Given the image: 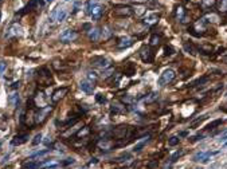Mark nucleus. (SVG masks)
<instances>
[{"instance_id":"nucleus-1","label":"nucleus","mask_w":227,"mask_h":169,"mask_svg":"<svg viewBox=\"0 0 227 169\" xmlns=\"http://www.w3.org/2000/svg\"><path fill=\"white\" fill-rule=\"evenodd\" d=\"M67 15H69L67 11H66L63 7H57L51 11L50 16H48V22H50V23H62V22L66 20Z\"/></svg>"},{"instance_id":"nucleus-2","label":"nucleus","mask_w":227,"mask_h":169,"mask_svg":"<svg viewBox=\"0 0 227 169\" xmlns=\"http://www.w3.org/2000/svg\"><path fill=\"white\" fill-rule=\"evenodd\" d=\"M91 65L97 69L106 70V69H109L110 66H112V62H110V59H108V58H105V56H96V58H93L91 59Z\"/></svg>"},{"instance_id":"nucleus-3","label":"nucleus","mask_w":227,"mask_h":169,"mask_svg":"<svg viewBox=\"0 0 227 169\" xmlns=\"http://www.w3.org/2000/svg\"><path fill=\"white\" fill-rule=\"evenodd\" d=\"M175 77H176L175 71L171 70V69H168V70H165L161 74V77H160V79H159V84H160V86H165V84H170L173 81V79H175Z\"/></svg>"},{"instance_id":"nucleus-4","label":"nucleus","mask_w":227,"mask_h":169,"mask_svg":"<svg viewBox=\"0 0 227 169\" xmlns=\"http://www.w3.org/2000/svg\"><path fill=\"white\" fill-rule=\"evenodd\" d=\"M22 34H23V28H22V26L17 24V23H14V24H11L10 27H8L7 32H6V38H8V39L17 38V36H20Z\"/></svg>"},{"instance_id":"nucleus-5","label":"nucleus","mask_w":227,"mask_h":169,"mask_svg":"<svg viewBox=\"0 0 227 169\" xmlns=\"http://www.w3.org/2000/svg\"><path fill=\"white\" fill-rule=\"evenodd\" d=\"M113 14L120 17H128V16L133 15V10L128 6H117V7H114Z\"/></svg>"},{"instance_id":"nucleus-6","label":"nucleus","mask_w":227,"mask_h":169,"mask_svg":"<svg viewBox=\"0 0 227 169\" xmlns=\"http://www.w3.org/2000/svg\"><path fill=\"white\" fill-rule=\"evenodd\" d=\"M77 38H78V34L75 32V31H73V30H65L61 34L59 41L62 43H71V42H74Z\"/></svg>"},{"instance_id":"nucleus-7","label":"nucleus","mask_w":227,"mask_h":169,"mask_svg":"<svg viewBox=\"0 0 227 169\" xmlns=\"http://www.w3.org/2000/svg\"><path fill=\"white\" fill-rule=\"evenodd\" d=\"M51 106H44V108H41L39 109V112L37 113V115H35V122L37 123H41V122H43L44 119H46V117H47V114L51 112Z\"/></svg>"},{"instance_id":"nucleus-8","label":"nucleus","mask_w":227,"mask_h":169,"mask_svg":"<svg viewBox=\"0 0 227 169\" xmlns=\"http://www.w3.org/2000/svg\"><path fill=\"white\" fill-rule=\"evenodd\" d=\"M140 56H141L142 60L146 62V63H152L153 62V52L151 51V48L146 47V46H144L140 50Z\"/></svg>"},{"instance_id":"nucleus-9","label":"nucleus","mask_w":227,"mask_h":169,"mask_svg":"<svg viewBox=\"0 0 227 169\" xmlns=\"http://www.w3.org/2000/svg\"><path fill=\"white\" fill-rule=\"evenodd\" d=\"M102 14H104V7L101 6V4H94L93 6V8L90 10V12H89V15L91 16V19L93 20H98L100 17L102 16Z\"/></svg>"},{"instance_id":"nucleus-10","label":"nucleus","mask_w":227,"mask_h":169,"mask_svg":"<svg viewBox=\"0 0 227 169\" xmlns=\"http://www.w3.org/2000/svg\"><path fill=\"white\" fill-rule=\"evenodd\" d=\"M67 91H69L67 87H61V89H58V90H55L54 93H52V97H51L52 104H57V102H59L66 94H67Z\"/></svg>"},{"instance_id":"nucleus-11","label":"nucleus","mask_w":227,"mask_h":169,"mask_svg":"<svg viewBox=\"0 0 227 169\" xmlns=\"http://www.w3.org/2000/svg\"><path fill=\"white\" fill-rule=\"evenodd\" d=\"M101 28L98 27H91L90 30L87 31V38L90 42H98L100 38H101Z\"/></svg>"},{"instance_id":"nucleus-12","label":"nucleus","mask_w":227,"mask_h":169,"mask_svg":"<svg viewBox=\"0 0 227 169\" xmlns=\"http://www.w3.org/2000/svg\"><path fill=\"white\" fill-rule=\"evenodd\" d=\"M219 152H199L198 154H195L194 161H202V162H208V158L211 156H215Z\"/></svg>"},{"instance_id":"nucleus-13","label":"nucleus","mask_w":227,"mask_h":169,"mask_svg":"<svg viewBox=\"0 0 227 169\" xmlns=\"http://www.w3.org/2000/svg\"><path fill=\"white\" fill-rule=\"evenodd\" d=\"M132 44H133V39H132V38H129V36H122V38H120V39H118V42H117V47H118V48H121V50H124V48L131 47Z\"/></svg>"},{"instance_id":"nucleus-14","label":"nucleus","mask_w":227,"mask_h":169,"mask_svg":"<svg viewBox=\"0 0 227 169\" xmlns=\"http://www.w3.org/2000/svg\"><path fill=\"white\" fill-rule=\"evenodd\" d=\"M79 87H81V90L85 91L86 94H91L93 89H94V84H93V82L89 81V79H85V81H81V83H79Z\"/></svg>"},{"instance_id":"nucleus-15","label":"nucleus","mask_w":227,"mask_h":169,"mask_svg":"<svg viewBox=\"0 0 227 169\" xmlns=\"http://www.w3.org/2000/svg\"><path fill=\"white\" fill-rule=\"evenodd\" d=\"M28 138H30V137H28L27 133H24V134H17V136L14 137V140H12L11 144L14 145V146H16V145L19 146V145H22V144H24V142H27Z\"/></svg>"},{"instance_id":"nucleus-16","label":"nucleus","mask_w":227,"mask_h":169,"mask_svg":"<svg viewBox=\"0 0 227 169\" xmlns=\"http://www.w3.org/2000/svg\"><path fill=\"white\" fill-rule=\"evenodd\" d=\"M159 19H160V15L155 14V12H153V14H148L144 17V23L146 26H152V24H156L159 22Z\"/></svg>"},{"instance_id":"nucleus-17","label":"nucleus","mask_w":227,"mask_h":169,"mask_svg":"<svg viewBox=\"0 0 227 169\" xmlns=\"http://www.w3.org/2000/svg\"><path fill=\"white\" fill-rule=\"evenodd\" d=\"M44 6L43 0H30L27 7H26V11H31V10H37V8H42Z\"/></svg>"},{"instance_id":"nucleus-18","label":"nucleus","mask_w":227,"mask_h":169,"mask_svg":"<svg viewBox=\"0 0 227 169\" xmlns=\"http://www.w3.org/2000/svg\"><path fill=\"white\" fill-rule=\"evenodd\" d=\"M44 162V161H43ZM43 162H39V161H35V160H30L28 162H26L23 165V169H38V168H42Z\"/></svg>"},{"instance_id":"nucleus-19","label":"nucleus","mask_w":227,"mask_h":169,"mask_svg":"<svg viewBox=\"0 0 227 169\" xmlns=\"http://www.w3.org/2000/svg\"><path fill=\"white\" fill-rule=\"evenodd\" d=\"M61 164L55 161V160H48V161H44L43 165H42V169H57L59 167Z\"/></svg>"},{"instance_id":"nucleus-20","label":"nucleus","mask_w":227,"mask_h":169,"mask_svg":"<svg viewBox=\"0 0 227 169\" xmlns=\"http://www.w3.org/2000/svg\"><path fill=\"white\" fill-rule=\"evenodd\" d=\"M17 101H19V94H17V91H14V93H11L10 95H8V102H10V105L11 106H15L17 105Z\"/></svg>"},{"instance_id":"nucleus-21","label":"nucleus","mask_w":227,"mask_h":169,"mask_svg":"<svg viewBox=\"0 0 227 169\" xmlns=\"http://www.w3.org/2000/svg\"><path fill=\"white\" fill-rule=\"evenodd\" d=\"M176 17L179 19L180 22H185V10L183 7H177L176 8Z\"/></svg>"},{"instance_id":"nucleus-22","label":"nucleus","mask_w":227,"mask_h":169,"mask_svg":"<svg viewBox=\"0 0 227 169\" xmlns=\"http://www.w3.org/2000/svg\"><path fill=\"white\" fill-rule=\"evenodd\" d=\"M48 153H50V150H48V149L39 150V152L34 153V154H31V156H30V160H34V158H41V157H43V156H46V154H48Z\"/></svg>"},{"instance_id":"nucleus-23","label":"nucleus","mask_w":227,"mask_h":169,"mask_svg":"<svg viewBox=\"0 0 227 169\" xmlns=\"http://www.w3.org/2000/svg\"><path fill=\"white\" fill-rule=\"evenodd\" d=\"M125 74L128 75V77H132V75L136 74V66L133 63H129L126 67H125Z\"/></svg>"},{"instance_id":"nucleus-24","label":"nucleus","mask_w":227,"mask_h":169,"mask_svg":"<svg viewBox=\"0 0 227 169\" xmlns=\"http://www.w3.org/2000/svg\"><path fill=\"white\" fill-rule=\"evenodd\" d=\"M101 32H102L101 35H102V36H104V39H109L110 36H112V34H113L109 26H105V27H104V30H102Z\"/></svg>"},{"instance_id":"nucleus-25","label":"nucleus","mask_w":227,"mask_h":169,"mask_svg":"<svg viewBox=\"0 0 227 169\" xmlns=\"http://www.w3.org/2000/svg\"><path fill=\"white\" fill-rule=\"evenodd\" d=\"M148 141H149V136L146 137L145 140H142L141 142H139V144H137V145L135 146V149H133V152H140V150H141V149H142V148H144V146L146 145V142H148Z\"/></svg>"},{"instance_id":"nucleus-26","label":"nucleus","mask_w":227,"mask_h":169,"mask_svg":"<svg viewBox=\"0 0 227 169\" xmlns=\"http://www.w3.org/2000/svg\"><path fill=\"white\" fill-rule=\"evenodd\" d=\"M160 41H161V36L160 35H153L152 39H151V46H159L160 44Z\"/></svg>"},{"instance_id":"nucleus-27","label":"nucleus","mask_w":227,"mask_h":169,"mask_svg":"<svg viewBox=\"0 0 227 169\" xmlns=\"http://www.w3.org/2000/svg\"><path fill=\"white\" fill-rule=\"evenodd\" d=\"M179 141H180V137L173 136V137H171V138L168 140V145H170V146H176L177 144H179Z\"/></svg>"},{"instance_id":"nucleus-28","label":"nucleus","mask_w":227,"mask_h":169,"mask_svg":"<svg viewBox=\"0 0 227 169\" xmlns=\"http://www.w3.org/2000/svg\"><path fill=\"white\" fill-rule=\"evenodd\" d=\"M87 78H89V81H90V82L94 83L97 81V78H98V75H97V73H94V71H89V73H87Z\"/></svg>"},{"instance_id":"nucleus-29","label":"nucleus","mask_w":227,"mask_h":169,"mask_svg":"<svg viewBox=\"0 0 227 169\" xmlns=\"http://www.w3.org/2000/svg\"><path fill=\"white\" fill-rule=\"evenodd\" d=\"M7 70V63L4 60H0V77H3Z\"/></svg>"},{"instance_id":"nucleus-30","label":"nucleus","mask_w":227,"mask_h":169,"mask_svg":"<svg viewBox=\"0 0 227 169\" xmlns=\"http://www.w3.org/2000/svg\"><path fill=\"white\" fill-rule=\"evenodd\" d=\"M220 123H222V119H215V121H212L210 125L207 126V129H215L216 126H219Z\"/></svg>"},{"instance_id":"nucleus-31","label":"nucleus","mask_w":227,"mask_h":169,"mask_svg":"<svg viewBox=\"0 0 227 169\" xmlns=\"http://www.w3.org/2000/svg\"><path fill=\"white\" fill-rule=\"evenodd\" d=\"M181 154H183V150H177V152H175L172 154V157H171V162H175Z\"/></svg>"},{"instance_id":"nucleus-32","label":"nucleus","mask_w":227,"mask_h":169,"mask_svg":"<svg viewBox=\"0 0 227 169\" xmlns=\"http://www.w3.org/2000/svg\"><path fill=\"white\" fill-rule=\"evenodd\" d=\"M42 142V134L39 133V134H37L34 137V140H32V145H38V144H41Z\"/></svg>"},{"instance_id":"nucleus-33","label":"nucleus","mask_w":227,"mask_h":169,"mask_svg":"<svg viewBox=\"0 0 227 169\" xmlns=\"http://www.w3.org/2000/svg\"><path fill=\"white\" fill-rule=\"evenodd\" d=\"M215 4V0H203V6L204 7H211V6H214Z\"/></svg>"},{"instance_id":"nucleus-34","label":"nucleus","mask_w":227,"mask_h":169,"mask_svg":"<svg viewBox=\"0 0 227 169\" xmlns=\"http://www.w3.org/2000/svg\"><path fill=\"white\" fill-rule=\"evenodd\" d=\"M220 11H227V0H220Z\"/></svg>"},{"instance_id":"nucleus-35","label":"nucleus","mask_w":227,"mask_h":169,"mask_svg":"<svg viewBox=\"0 0 227 169\" xmlns=\"http://www.w3.org/2000/svg\"><path fill=\"white\" fill-rule=\"evenodd\" d=\"M96 99L98 101L100 104H104V102L106 101V99H105V97H102V94H97V95H96Z\"/></svg>"},{"instance_id":"nucleus-36","label":"nucleus","mask_w":227,"mask_h":169,"mask_svg":"<svg viewBox=\"0 0 227 169\" xmlns=\"http://www.w3.org/2000/svg\"><path fill=\"white\" fill-rule=\"evenodd\" d=\"M112 74H113V69H110V70H108V71H105V73H104V78H109Z\"/></svg>"},{"instance_id":"nucleus-37","label":"nucleus","mask_w":227,"mask_h":169,"mask_svg":"<svg viewBox=\"0 0 227 169\" xmlns=\"http://www.w3.org/2000/svg\"><path fill=\"white\" fill-rule=\"evenodd\" d=\"M144 11H145L144 7H139V8H137V11H136V14L137 15H142V14H144Z\"/></svg>"},{"instance_id":"nucleus-38","label":"nucleus","mask_w":227,"mask_h":169,"mask_svg":"<svg viewBox=\"0 0 227 169\" xmlns=\"http://www.w3.org/2000/svg\"><path fill=\"white\" fill-rule=\"evenodd\" d=\"M199 140H203V136H195V137H192V138H191V141H192V142L199 141Z\"/></svg>"},{"instance_id":"nucleus-39","label":"nucleus","mask_w":227,"mask_h":169,"mask_svg":"<svg viewBox=\"0 0 227 169\" xmlns=\"http://www.w3.org/2000/svg\"><path fill=\"white\" fill-rule=\"evenodd\" d=\"M219 141H220V142H225V141H227V133H226L225 136H222V137H220V140H219Z\"/></svg>"},{"instance_id":"nucleus-40","label":"nucleus","mask_w":227,"mask_h":169,"mask_svg":"<svg viewBox=\"0 0 227 169\" xmlns=\"http://www.w3.org/2000/svg\"><path fill=\"white\" fill-rule=\"evenodd\" d=\"M16 87H19V82H15L14 84H12V89H16Z\"/></svg>"},{"instance_id":"nucleus-41","label":"nucleus","mask_w":227,"mask_h":169,"mask_svg":"<svg viewBox=\"0 0 227 169\" xmlns=\"http://www.w3.org/2000/svg\"><path fill=\"white\" fill-rule=\"evenodd\" d=\"M185 136H187V132H181L179 134V137H185Z\"/></svg>"},{"instance_id":"nucleus-42","label":"nucleus","mask_w":227,"mask_h":169,"mask_svg":"<svg viewBox=\"0 0 227 169\" xmlns=\"http://www.w3.org/2000/svg\"><path fill=\"white\" fill-rule=\"evenodd\" d=\"M223 60H225V63H227V56H225V58H223Z\"/></svg>"},{"instance_id":"nucleus-43","label":"nucleus","mask_w":227,"mask_h":169,"mask_svg":"<svg viewBox=\"0 0 227 169\" xmlns=\"http://www.w3.org/2000/svg\"><path fill=\"white\" fill-rule=\"evenodd\" d=\"M46 2H47V3H51V2H52V0H46Z\"/></svg>"},{"instance_id":"nucleus-44","label":"nucleus","mask_w":227,"mask_h":169,"mask_svg":"<svg viewBox=\"0 0 227 169\" xmlns=\"http://www.w3.org/2000/svg\"><path fill=\"white\" fill-rule=\"evenodd\" d=\"M0 19H2V12H0Z\"/></svg>"},{"instance_id":"nucleus-45","label":"nucleus","mask_w":227,"mask_h":169,"mask_svg":"<svg viewBox=\"0 0 227 169\" xmlns=\"http://www.w3.org/2000/svg\"><path fill=\"white\" fill-rule=\"evenodd\" d=\"M2 3H3V0H0V4H2Z\"/></svg>"},{"instance_id":"nucleus-46","label":"nucleus","mask_w":227,"mask_h":169,"mask_svg":"<svg viewBox=\"0 0 227 169\" xmlns=\"http://www.w3.org/2000/svg\"><path fill=\"white\" fill-rule=\"evenodd\" d=\"M82 169H86V168H82Z\"/></svg>"},{"instance_id":"nucleus-47","label":"nucleus","mask_w":227,"mask_h":169,"mask_svg":"<svg viewBox=\"0 0 227 169\" xmlns=\"http://www.w3.org/2000/svg\"><path fill=\"white\" fill-rule=\"evenodd\" d=\"M198 169H200V168H198Z\"/></svg>"},{"instance_id":"nucleus-48","label":"nucleus","mask_w":227,"mask_h":169,"mask_svg":"<svg viewBox=\"0 0 227 169\" xmlns=\"http://www.w3.org/2000/svg\"><path fill=\"white\" fill-rule=\"evenodd\" d=\"M66 2H67V0H66Z\"/></svg>"}]
</instances>
